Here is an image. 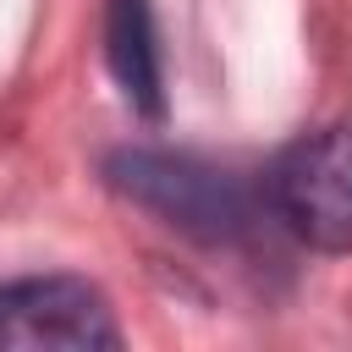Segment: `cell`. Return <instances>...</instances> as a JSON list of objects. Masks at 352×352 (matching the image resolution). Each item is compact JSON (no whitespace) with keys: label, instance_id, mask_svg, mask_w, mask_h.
Instances as JSON below:
<instances>
[{"label":"cell","instance_id":"1","mask_svg":"<svg viewBox=\"0 0 352 352\" xmlns=\"http://www.w3.org/2000/svg\"><path fill=\"white\" fill-rule=\"evenodd\" d=\"M104 182L121 198H132L138 209L160 214L170 231H182L192 242H209V248L242 242L258 226L253 187L236 170H226L214 160H198V154L116 148V154H104Z\"/></svg>","mask_w":352,"mask_h":352},{"label":"cell","instance_id":"2","mask_svg":"<svg viewBox=\"0 0 352 352\" xmlns=\"http://www.w3.org/2000/svg\"><path fill=\"white\" fill-rule=\"evenodd\" d=\"M264 209L314 253H352V121L292 138L264 170Z\"/></svg>","mask_w":352,"mask_h":352},{"label":"cell","instance_id":"3","mask_svg":"<svg viewBox=\"0 0 352 352\" xmlns=\"http://www.w3.org/2000/svg\"><path fill=\"white\" fill-rule=\"evenodd\" d=\"M0 346H121L116 308L82 275H22L0 280Z\"/></svg>","mask_w":352,"mask_h":352},{"label":"cell","instance_id":"4","mask_svg":"<svg viewBox=\"0 0 352 352\" xmlns=\"http://www.w3.org/2000/svg\"><path fill=\"white\" fill-rule=\"evenodd\" d=\"M104 60L110 77L121 82L126 104L148 121L165 116V60H160V33H154V6L148 0H104Z\"/></svg>","mask_w":352,"mask_h":352}]
</instances>
